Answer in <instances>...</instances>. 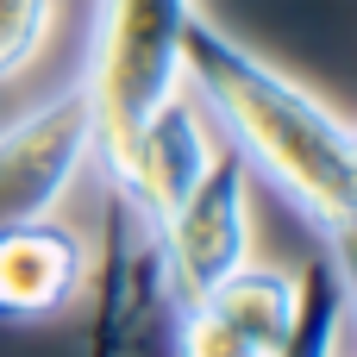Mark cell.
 Instances as JSON below:
<instances>
[{
	"label": "cell",
	"instance_id": "obj_9",
	"mask_svg": "<svg viewBox=\"0 0 357 357\" xmlns=\"http://www.w3.org/2000/svg\"><path fill=\"white\" fill-rule=\"evenodd\" d=\"M176 357H264L251 339H238L207 301L176 307Z\"/></svg>",
	"mask_w": 357,
	"mask_h": 357
},
{
	"label": "cell",
	"instance_id": "obj_6",
	"mask_svg": "<svg viewBox=\"0 0 357 357\" xmlns=\"http://www.w3.org/2000/svg\"><path fill=\"white\" fill-rule=\"evenodd\" d=\"M88 238L44 213L0 226V320H50L88 289Z\"/></svg>",
	"mask_w": 357,
	"mask_h": 357
},
{
	"label": "cell",
	"instance_id": "obj_2",
	"mask_svg": "<svg viewBox=\"0 0 357 357\" xmlns=\"http://www.w3.org/2000/svg\"><path fill=\"white\" fill-rule=\"evenodd\" d=\"M188 19H195V0H100L82 94L94 113V157L107 169L132 151L138 126L182 88Z\"/></svg>",
	"mask_w": 357,
	"mask_h": 357
},
{
	"label": "cell",
	"instance_id": "obj_7",
	"mask_svg": "<svg viewBox=\"0 0 357 357\" xmlns=\"http://www.w3.org/2000/svg\"><path fill=\"white\" fill-rule=\"evenodd\" d=\"M295 301H301V276L295 270H282V264H238L213 295H207V307L238 333V339H251L264 357L282 351V339H289V326H295Z\"/></svg>",
	"mask_w": 357,
	"mask_h": 357
},
{
	"label": "cell",
	"instance_id": "obj_8",
	"mask_svg": "<svg viewBox=\"0 0 357 357\" xmlns=\"http://www.w3.org/2000/svg\"><path fill=\"white\" fill-rule=\"evenodd\" d=\"M50 19H56V0H0V82L44 50Z\"/></svg>",
	"mask_w": 357,
	"mask_h": 357
},
{
	"label": "cell",
	"instance_id": "obj_1",
	"mask_svg": "<svg viewBox=\"0 0 357 357\" xmlns=\"http://www.w3.org/2000/svg\"><path fill=\"white\" fill-rule=\"evenodd\" d=\"M182 75H195V88L213 100V113L232 132L238 157L251 169H264L326 232L333 257H345L351 220H357L351 126L320 94H307L295 75H282L276 63H264L257 50H245L232 31H220L201 13L182 31Z\"/></svg>",
	"mask_w": 357,
	"mask_h": 357
},
{
	"label": "cell",
	"instance_id": "obj_3",
	"mask_svg": "<svg viewBox=\"0 0 357 357\" xmlns=\"http://www.w3.org/2000/svg\"><path fill=\"white\" fill-rule=\"evenodd\" d=\"M163 289L176 307L207 301L238 264H251V163L238 151H213L201 182L157 220Z\"/></svg>",
	"mask_w": 357,
	"mask_h": 357
},
{
	"label": "cell",
	"instance_id": "obj_4",
	"mask_svg": "<svg viewBox=\"0 0 357 357\" xmlns=\"http://www.w3.org/2000/svg\"><path fill=\"white\" fill-rule=\"evenodd\" d=\"M88 157H94V113L75 82L0 132V226L56 213Z\"/></svg>",
	"mask_w": 357,
	"mask_h": 357
},
{
	"label": "cell",
	"instance_id": "obj_5",
	"mask_svg": "<svg viewBox=\"0 0 357 357\" xmlns=\"http://www.w3.org/2000/svg\"><path fill=\"white\" fill-rule=\"evenodd\" d=\"M213 151H220V144H213L201 107L176 88V94L138 126L132 151L107 169V176H113V201H126V213H138V220L157 232V220L201 182V169L213 163Z\"/></svg>",
	"mask_w": 357,
	"mask_h": 357
}]
</instances>
